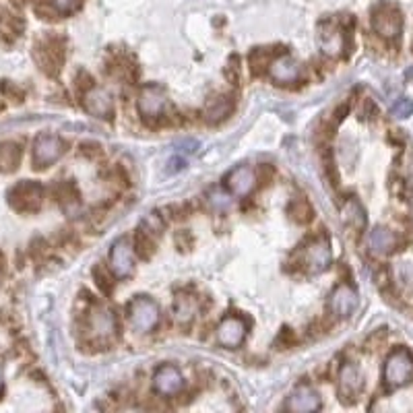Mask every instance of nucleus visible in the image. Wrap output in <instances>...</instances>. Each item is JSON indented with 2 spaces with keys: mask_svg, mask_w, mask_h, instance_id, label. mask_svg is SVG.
<instances>
[{
  "mask_svg": "<svg viewBox=\"0 0 413 413\" xmlns=\"http://www.w3.org/2000/svg\"><path fill=\"white\" fill-rule=\"evenodd\" d=\"M413 374V356L407 349H397L386 358L384 364V382L391 389L403 386L410 382Z\"/></svg>",
  "mask_w": 413,
  "mask_h": 413,
  "instance_id": "f03ea898",
  "label": "nucleus"
},
{
  "mask_svg": "<svg viewBox=\"0 0 413 413\" xmlns=\"http://www.w3.org/2000/svg\"><path fill=\"white\" fill-rule=\"evenodd\" d=\"M194 312H196V302L192 298H178L176 302V321L186 322L194 319Z\"/></svg>",
  "mask_w": 413,
  "mask_h": 413,
  "instance_id": "bb28decb",
  "label": "nucleus"
},
{
  "mask_svg": "<svg viewBox=\"0 0 413 413\" xmlns=\"http://www.w3.org/2000/svg\"><path fill=\"white\" fill-rule=\"evenodd\" d=\"M358 304H360L358 291L347 283L337 285L328 298V308L337 319H349L358 310Z\"/></svg>",
  "mask_w": 413,
  "mask_h": 413,
  "instance_id": "6e6552de",
  "label": "nucleus"
},
{
  "mask_svg": "<svg viewBox=\"0 0 413 413\" xmlns=\"http://www.w3.org/2000/svg\"><path fill=\"white\" fill-rule=\"evenodd\" d=\"M397 244V236L386 228H374L368 236V246L374 254H389Z\"/></svg>",
  "mask_w": 413,
  "mask_h": 413,
  "instance_id": "6ab92c4d",
  "label": "nucleus"
},
{
  "mask_svg": "<svg viewBox=\"0 0 413 413\" xmlns=\"http://www.w3.org/2000/svg\"><path fill=\"white\" fill-rule=\"evenodd\" d=\"M42 198H44V188L38 182H31V180L19 182L8 192L10 207L15 211H21V213L38 211L40 205H42Z\"/></svg>",
  "mask_w": 413,
  "mask_h": 413,
  "instance_id": "7ed1b4c3",
  "label": "nucleus"
},
{
  "mask_svg": "<svg viewBox=\"0 0 413 413\" xmlns=\"http://www.w3.org/2000/svg\"><path fill=\"white\" fill-rule=\"evenodd\" d=\"M110 269H112L114 277H118V279H124V277L133 273V269H135V250H133V246H131V242L126 238H118L112 244Z\"/></svg>",
  "mask_w": 413,
  "mask_h": 413,
  "instance_id": "423d86ee",
  "label": "nucleus"
},
{
  "mask_svg": "<svg viewBox=\"0 0 413 413\" xmlns=\"http://www.w3.org/2000/svg\"><path fill=\"white\" fill-rule=\"evenodd\" d=\"M231 108H233V103H231L230 97H217V99H213L207 106V122L215 124V122L224 120L231 112Z\"/></svg>",
  "mask_w": 413,
  "mask_h": 413,
  "instance_id": "5701e85b",
  "label": "nucleus"
},
{
  "mask_svg": "<svg viewBox=\"0 0 413 413\" xmlns=\"http://www.w3.org/2000/svg\"><path fill=\"white\" fill-rule=\"evenodd\" d=\"M269 75L279 85H289V83H296L302 77V66L296 58L283 54V56H277L269 62Z\"/></svg>",
  "mask_w": 413,
  "mask_h": 413,
  "instance_id": "9b49d317",
  "label": "nucleus"
},
{
  "mask_svg": "<svg viewBox=\"0 0 413 413\" xmlns=\"http://www.w3.org/2000/svg\"><path fill=\"white\" fill-rule=\"evenodd\" d=\"M64 140L54 135H40L34 143V164L36 168H48L56 164L64 153Z\"/></svg>",
  "mask_w": 413,
  "mask_h": 413,
  "instance_id": "0eeeda50",
  "label": "nucleus"
},
{
  "mask_svg": "<svg viewBox=\"0 0 413 413\" xmlns=\"http://www.w3.org/2000/svg\"><path fill=\"white\" fill-rule=\"evenodd\" d=\"M289 215L294 217V222L306 224V222L312 219V207L308 205V201L298 198V201H294V203L289 205Z\"/></svg>",
  "mask_w": 413,
  "mask_h": 413,
  "instance_id": "a878e982",
  "label": "nucleus"
},
{
  "mask_svg": "<svg viewBox=\"0 0 413 413\" xmlns=\"http://www.w3.org/2000/svg\"><path fill=\"white\" fill-rule=\"evenodd\" d=\"M321 46L326 54H339L343 50V34L339 29H326L321 36Z\"/></svg>",
  "mask_w": 413,
  "mask_h": 413,
  "instance_id": "b1692460",
  "label": "nucleus"
},
{
  "mask_svg": "<svg viewBox=\"0 0 413 413\" xmlns=\"http://www.w3.org/2000/svg\"><path fill=\"white\" fill-rule=\"evenodd\" d=\"M129 321L133 324V328L138 333H151L159 321H161V310L159 304L147 296H137L131 304H129Z\"/></svg>",
  "mask_w": 413,
  "mask_h": 413,
  "instance_id": "f257e3e1",
  "label": "nucleus"
},
{
  "mask_svg": "<svg viewBox=\"0 0 413 413\" xmlns=\"http://www.w3.org/2000/svg\"><path fill=\"white\" fill-rule=\"evenodd\" d=\"M153 386L159 395H166V397L178 395L184 389L182 372L174 366L159 368L153 376Z\"/></svg>",
  "mask_w": 413,
  "mask_h": 413,
  "instance_id": "2eb2a0df",
  "label": "nucleus"
},
{
  "mask_svg": "<svg viewBox=\"0 0 413 413\" xmlns=\"http://www.w3.org/2000/svg\"><path fill=\"white\" fill-rule=\"evenodd\" d=\"M0 285H2V271H0Z\"/></svg>",
  "mask_w": 413,
  "mask_h": 413,
  "instance_id": "7c9ffc66",
  "label": "nucleus"
},
{
  "mask_svg": "<svg viewBox=\"0 0 413 413\" xmlns=\"http://www.w3.org/2000/svg\"><path fill=\"white\" fill-rule=\"evenodd\" d=\"M153 233H157V230H149L147 226H145V228H140V231H138L137 248H138V254H140L143 259H149V256L153 254V250H155Z\"/></svg>",
  "mask_w": 413,
  "mask_h": 413,
  "instance_id": "393cba45",
  "label": "nucleus"
},
{
  "mask_svg": "<svg viewBox=\"0 0 413 413\" xmlns=\"http://www.w3.org/2000/svg\"><path fill=\"white\" fill-rule=\"evenodd\" d=\"M166 108H168V97H166L164 89H159L157 85H147L140 89L138 110L145 118H149V120L159 118V116H164Z\"/></svg>",
  "mask_w": 413,
  "mask_h": 413,
  "instance_id": "1a4fd4ad",
  "label": "nucleus"
},
{
  "mask_svg": "<svg viewBox=\"0 0 413 413\" xmlns=\"http://www.w3.org/2000/svg\"><path fill=\"white\" fill-rule=\"evenodd\" d=\"M246 333H248L246 322L238 319V317H228V319L219 322V326H217V341L224 347L236 349V347H240L244 343Z\"/></svg>",
  "mask_w": 413,
  "mask_h": 413,
  "instance_id": "ddd939ff",
  "label": "nucleus"
},
{
  "mask_svg": "<svg viewBox=\"0 0 413 413\" xmlns=\"http://www.w3.org/2000/svg\"><path fill=\"white\" fill-rule=\"evenodd\" d=\"M36 60L48 75H56L64 62V46L58 38H46L36 46Z\"/></svg>",
  "mask_w": 413,
  "mask_h": 413,
  "instance_id": "39448f33",
  "label": "nucleus"
},
{
  "mask_svg": "<svg viewBox=\"0 0 413 413\" xmlns=\"http://www.w3.org/2000/svg\"><path fill=\"white\" fill-rule=\"evenodd\" d=\"M50 4L54 6V10H56V13H60V15H68V13H73V10L79 6V0H50Z\"/></svg>",
  "mask_w": 413,
  "mask_h": 413,
  "instance_id": "c85d7f7f",
  "label": "nucleus"
},
{
  "mask_svg": "<svg viewBox=\"0 0 413 413\" xmlns=\"http://www.w3.org/2000/svg\"><path fill=\"white\" fill-rule=\"evenodd\" d=\"M118 322L116 314L108 308H93L89 314V333L95 341H110L116 337Z\"/></svg>",
  "mask_w": 413,
  "mask_h": 413,
  "instance_id": "9d476101",
  "label": "nucleus"
},
{
  "mask_svg": "<svg viewBox=\"0 0 413 413\" xmlns=\"http://www.w3.org/2000/svg\"><path fill=\"white\" fill-rule=\"evenodd\" d=\"M321 397L310 386H298L285 401V410L296 413H312L321 410Z\"/></svg>",
  "mask_w": 413,
  "mask_h": 413,
  "instance_id": "4468645a",
  "label": "nucleus"
},
{
  "mask_svg": "<svg viewBox=\"0 0 413 413\" xmlns=\"http://www.w3.org/2000/svg\"><path fill=\"white\" fill-rule=\"evenodd\" d=\"M21 161V149L17 143L0 145V172H15Z\"/></svg>",
  "mask_w": 413,
  "mask_h": 413,
  "instance_id": "aec40b11",
  "label": "nucleus"
},
{
  "mask_svg": "<svg viewBox=\"0 0 413 413\" xmlns=\"http://www.w3.org/2000/svg\"><path fill=\"white\" fill-rule=\"evenodd\" d=\"M364 389V376L360 372V368L354 364H345L339 376V393L347 399V397H356L360 395Z\"/></svg>",
  "mask_w": 413,
  "mask_h": 413,
  "instance_id": "a211bd4d",
  "label": "nucleus"
},
{
  "mask_svg": "<svg viewBox=\"0 0 413 413\" xmlns=\"http://www.w3.org/2000/svg\"><path fill=\"white\" fill-rule=\"evenodd\" d=\"M226 184H228V188L236 196H246L256 186V174L250 168H246V166H238L228 174Z\"/></svg>",
  "mask_w": 413,
  "mask_h": 413,
  "instance_id": "f3484780",
  "label": "nucleus"
},
{
  "mask_svg": "<svg viewBox=\"0 0 413 413\" xmlns=\"http://www.w3.org/2000/svg\"><path fill=\"white\" fill-rule=\"evenodd\" d=\"M372 27L378 36H382L386 40H395V38H399V34L403 29V17L397 6L380 4L372 13Z\"/></svg>",
  "mask_w": 413,
  "mask_h": 413,
  "instance_id": "20e7f679",
  "label": "nucleus"
},
{
  "mask_svg": "<svg viewBox=\"0 0 413 413\" xmlns=\"http://www.w3.org/2000/svg\"><path fill=\"white\" fill-rule=\"evenodd\" d=\"M83 103H85V110L92 116L101 118V120L110 118L112 112H114V99H112V95L106 92L103 87H93V89H89V92L85 93V97H83Z\"/></svg>",
  "mask_w": 413,
  "mask_h": 413,
  "instance_id": "dca6fc26",
  "label": "nucleus"
},
{
  "mask_svg": "<svg viewBox=\"0 0 413 413\" xmlns=\"http://www.w3.org/2000/svg\"><path fill=\"white\" fill-rule=\"evenodd\" d=\"M343 219L347 226H352L356 230H364V226H366V213H364L362 205L354 198H349L343 205Z\"/></svg>",
  "mask_w": 413,
  "mask_h": 413,
  "instance_id": "412c9836",
  "label": "nucleus"
},
{
  "mask_svg": "<svg viewBox=\"0 0 413 413\" xmlns=\"http://www.w3.org/2000/svg\"><path fill=\"white\" fill-rule=\"evenodd\" d=\"M23 31V21L17 15L10 13H0V36H4L6 40H17Z\"/></svg>",
  "mask_w": 413,
  "mask_h": 413,
  "instance_id": "4be33fe9",
  "label": "nucleus"
},
{
  "mask_svg": "<svg viewBox=\"0 0 413 413\" xmlns=\"http://www.w3.org/2000/svg\"><path fill=\"white\" fill-rule=\"evenodd\" d=\"M413 114V101L412 99H399L395 106H393V116L395 118H407Z\"/></svg>",
  "mask_w": 413,
  "mask_h": 413,
  "instance_id": "cd10ccee",
  "label": "nucleus"
},
{
  "mask_svg": "<svg viewBox=\"0 0 413 413\" xmlns=\"http://www.w3.org/2000/svg\"><path fill=\"white\" fill-rule=\"evenodd\" d=\"M0 391H2V370H0Z\"/></svg>",
  "mask_w": 413,
  "mask_h": 413,
  "instance_id": "c756f323",
  "label": "nucleus"
},
{
  "mask_svg": "<svg viewBox=\"0 0 413 413\" xmlns=\"http://www.w3.org/2000/svg\"><path fill=\"white\" fill-rule=\"evenodd\" d=\"M306 267L310 273H322L331 267V261H333V252H331V244L328 240L324 238H319L314 242H310L306 246Z\"/></svg>",
  "mask_w": 413,
  "mask_h": 413,
  "instance_id": "f8f14e48",
  "label": "nucleus"
}]
</instances>
